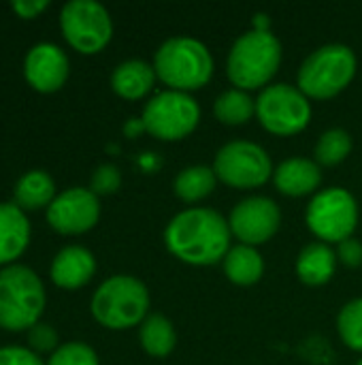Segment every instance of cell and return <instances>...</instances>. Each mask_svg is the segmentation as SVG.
Returning <instances> with one entry per match:
<instances>
[{
    "label": "cell",
    "mask_w": 362,
    "mask_h": 365,
    "mask_svg": "<svg viewBox=\"0 0 362 365\" xmlns=\"http://www.w3.org/2000/svg\"><path fill=\"white\" fill-rule=\"evenodd\" d=\"M356 73V56L348 45L331 43L316 49L299 68V90L312 98L339 94Z\"/></svg>",
    "instance_id": "obj_6"
},
{
    "label": "cell",
    "mask_w": 362,
    "mask_h": 365,
    "mask_svg": "<svg viewBox=\"0 0 362 365\" xmlns=\"http://www.w3.org/2000/svg\"><path fill=\"white\" fill-rule=\"evenodd\" d=\"M213 111L220 122L237 126V124H245L247 120H252V115L256 113V101L245 90L233 88L215 98Z\"/></svg>",
    "instance_id": "obj_24"
},
{
    "label": "cell",
    "mask_w": 362,
    "mask_h": 365,
    "mask_svg": "<svg viewBox=\"0 0 362 365\" xmlns=\"http://www.w3.org/2000/svg\"><path fill=\"white\" fill-rule=\"evenodd\" d=\"M0 365H45L34 351L21 346L0 349Z\"/></svg>",
    "instance_id": "obj_30"
},
{
    "label": "cell",
    "mask_w": 362,
    "mask_h": 365,
    "mask_svg": "<svg viewBox=\"0 0 362 365\" xmlns=\"http://www.w3.org/2000/svg\"><path fill=\"white\" fill-rule=\"evenodd\" d=\"M262 272H265V263L254 246L239 244L230 248L228 255L224 257V274L235 284L250 287L262 278Z\"/></svg>",
    "instance_id": "obj_21"
},
{
    "label": "cell",
    "mask_w": 362,
    "mask_h": 365,
    "mask_svg": "<svg viewBox=\"0 0 362 365\" xmlns=\"http://www.w3.org/2000/svg\"><path fill=\"white\" fill-rule=\"evenodd\" d=\"M282 62V45L271 30H247L228 53V77L239 90H256L271 81Z\"/></svg>",
    "instance_id": "obj_2"
},
{
    "label": "cell",
    "mask_w": 362,
    "mask_h": 365,
    "mask_svg": "<svg viewBox=\"0 0 362 365\" xmlns=\"http://www.w3.org/2000/svg\"><path fill=\"white\" fill-rule=\"evenodd\" d=\"M60 26L64 38L81 53L100 51L113 34L109 11L96 0H70L62 6Z\"/></svg>",
    "instance_id": "obj_9"
},
{
    "label": "cell",
    "mask_w": 362,
    "mask_h": 365,
    "mask_svg": "<svg viewBox=\"0 0 362 365\" xmlns=\"http://www.w3.org/2000/svg\"><path fill=\"white\" fill-rule=\"evenodd\" d=\"M215 182H218V175L213 169L203 167V165H194V167H186L179 171L173 188L181 201L194 203V201H201L207 195H211L215 188Z\"/></svg>",
    "instance_id": "obj_22"
},
{
    "label": "cell",
    "mask_w": 362,
    "mask_h": 365,
    "mask_svg": "<svg viewBox=\"0 0 362 365\" xmlns=\"http://www.w3.org/2000/svg\"><path fill=\"white\" fill-rule=\"evenodd\" d=\"M100 216L98 197L90 188H68L47 207V222L62 235L90 231Z\"/></svg>",
    "instance_id": "obj_12"
},
{
    "label": "cell",
    "mask_w": 362,
    "mask_h": 365,
    "mask_svg": "<svg viewBox=\"0 0 362 365\" xmlns=\"http://www.w3.org/2000/svg\"><path fill=\"white\" fill-rule=\"evenodd\" d=\"M201 120L198 103L179 90H166L156 94L143 109L141 122L147 133L158 139H181L190 135Z\"/></svg>",
    "instance_id": "obj_8"
},
{
    "label": "cell",
    "mask_w": 362,
    "mask_h": 365,
    "mask_svg": "<svg viewBox=\"0 0 362 365\" xmlns=\"http://www.w3.org/2000/svg\"><path fill=\"white\" fill-rule=\"evenodd\" d=\"M352 152V137L344 128H331L320 135L316 143V158L320 165H337Z\"/></svg>",
    "instance_id": "obj_25"
},
{
    "label": "cell",
    "mask_w": 362,
    "mask_h": 365,
    "mask_svg": "<svg viewBox=\"0 0 362 365\" xmlns=\"http://www.w3.org/2000/svg\"><path fill=\"white\" fill-rule=\"evenodd\" d=\"M282 222L280 207L267 197H250L239 201L230 212V233H235L245 246L265 244L275 235Z\"/></svg>",
    "instance_id": "obj_13"
},
{
    "label": "cell",
    "mask_w": 362,
    "mask_h": 365,
    "mask_svg": "<svg viewBox=\"0 0 362 365\" xmlns=\"http://www.w3.org/2000/svg\"><path fill=\"white\" fill-rule=\"evenodd\" d=\"M322 182L320 167L309 158H288L275 169V186L290 197H303L314 192Z\"/></svg>",
    "instance_id": "obj_17"
},
{
    "label": "cell",
    "mask_w": 362,
    "mask_h": 365,
    "mask_svg": "<svg viewBox=\"0 0 362 365\" xmlns=\"http://www.w3.org/2000/svg\"><path fill=\"white\" fill-rule=\"evenodd\" d=\"M339 259L348 265V267H358L362 263V244L358 240L350 237L344 240L339 244Z\"/></svg>",
    "instance_id": "obj_31"
},
{
    "label": "cell",
    "mask_w": 362,
    "mask_h": 365,
    "mask_svg": "<svg viewBox=\"0 0 362 365\" xmlns=\"http://www.w3.org/2000/svg\"><path fill=\"white\" fill-rule=\"evenodd\" d=\"M23 77L38 92H55L68 77V58L53 43H36L26 53Z\"/></svg>",
    "instance_id": "obj_14"
},
{
    "label": "cell",
    "mask_w": 362,
    "mask_h": 365,
    "mask_svg": "<svg viewBox=\"0 0 362 365\" xmlns=\"http://www.w3.org/2000/svg\"><path fill=\"white\" fill-rule=\"evenodd\" d=\"M141 346L151 357H166L175 349V329L162 314H151L141 323Z\"/></svg>",
    "instance_id": "obj_23"
},
{
    "label": "cell",
    "mask_w": 362,
    "mask_h": 365,
    "mask_svg": "<svg viewBox=\"0 0 362 365\" xmlns=\"http://www.w3.org/2000/svg\"><path fill=\"white\" fill-rule=\"evenodd\" d=\"M337 329L350 349L362 351V299H354L344 306L337 319Z\"/></svg>",
    "instance_id": "obj_26"
},
{
    "label": "cell",
    "mask_w": 362,
    "mask_h": 365,
    "mask_svg": "<svg viewBox=\"0 0 362 365\" xmlns=\"http://www.w3.org/2000/svg\"><path fill=\"white\" fill-rule=\"evenodd\" d=\"M356 365H362V359H361V361H358V364H356Z\"/></svg>",
    "instance_id": "obj_33"
},
{
    "label": "cell",
    "mask_w": 362,
    "mask_h": 365,
    "mask_svg": "<svg viewBox=\"0 0 362 365\" xmlns=\"http://www.w3.org/2000/svg\"><path fill=\"white\" fill-rule=\"evenodd\" d=\"M45 310L41 278L26 265L0 269V327L6 331H30Z\"/></svg>",
    "instance_id": "obj_3"
},
{
    "label": "cell",
    "mask_w": 362,
    "mask_h": 365,
    "mask_svg": "<svg viewBox=\"0 0 362 365\" xmlns=\"http://www.w3.org/2000/svg\"><path fill=\"white\" fill-rule=\"evenodd\" d=\"M337 269V257L324 242L307 244L297 259V274L309 287L326 284Z\"/></svg>",
    "instance_id": "obj_18"
},
{
    "label": "cell",
    "mask_w": 362,
    "mask_h": 365,
    "mask_svg": "<svg viewBox=\"0 0 362 365\" xmlns=\"http://www.w3.org/2000/svg\"><path fill=\"white\" fill-rule=\"evenodd\" d=\"M30 244V222L21 207L0 203V265H11Z\"/></svg>",
    "instance_id": "obj_16"
},
{
    "label": "cell",
    "mask_w": 362,
    "mask_h": 365,
    "mask_svg": "<svg viewBox=\"0 0 362 365\" xmlns=\"http://www.w3.org/2000/svg\"><path fill=\"white\" fill-rule=\"evenodd\" d=\"M28 342L34 351L45 353V351H53L58 344V334L51 325L47 323H36L30 331H28Z\"/></svg>",
    "instance_id": "obj_29"
},
{
    "label": "cell",
    "mask_w": 362,
    "mask_h": 365,
    "mask_svg": "<svg viewBox=\"0 0 362 365\" xmlns=\"http://www.w3.org/2000/svg\"><path fill=\"white\" fill-rule=\"evenodd\" d=\"M96 272L94 255L83 246L62 248L51 263V280L60 289H79L92 280Z\"/></svg>",
    "instance_id": "obj_15"
},
{
    "label": "cell",
    "mask_w": 362,
    "mask_h": 365,
    "mask_svg": "<svg viewBox=\"0 0 362 365\" xmlns=\"http://www.w3.org/2000/svg\"><path fill=\"white\" fill-rule=\"evenodd\" d=\"M256 115L260 124L273 135H297L312 118V105L307 96L288 83L267 86L256 101Z\"/></svg>",
    "instance_id": "obj_7"
},
{
    "label": "cell",
    "mask_w": 362,
    "mask_h": 365,
    "mask_svg": "<svg viewBox=\"0 0 362 365\" xmlns=\"http://www.w3.org/2000/svg\"><path fill=\"white\" fill-rule=\"evenodd\" d=\"M154 71L166 86H171V90L188 92L211 79L213 58L201 41L190 36H173L158 47Z\"/></svg>",
    "instance_id": "obj_4"
},
{
    "label": "cell",
    "mask_w": 362,
    "mask_h": 365,
    "mask_svg": "<svg viewBox=\"0 0 362 365\" xmlns=\"http://www.w3.org/2000/svg\"><path fill=\"white\" fill-rule=\"evenodd\" d=\"M47 365H98V357L83 342H66L53 351Z\"/></svg>",
    "instance_id": "obj_27"
},
{
    "label": "cell",
    "mask_w": 362,
    "mask_h": 365,
    "mask_svg": "<svg viewBox=\"0 0 362 365\" xmlns=\"http://www.w3.org/2000/svg\"><path fill=\"white\" fill-rule=\"evenodd\" d=\"M213 171L218 180L233 188H256L271 178L273 165L258 143L230 141L215 154Z\"/></svg>",
    "instance_id": "obj_11"
},
{
    "label": "cell",
    "mask_w": 362,
    "mask_h": 365,
    "mask_svg": "<svg viewBox=\"0 0 362 365\" xmlns=\"http://www.w3.org/2000/svg\"><path fill=\"white\" fill-rule=\"evenodd\" d=\"M149 293L132 276H113L105 280L92 297L94 319L109 329H130L145 321Z\"/></svg>",
    "instance_id": "obj_5"
},
{
    "label": "cell",
    "mask_w": 362,
    "mask_h": 365,
    "mask_svg": "<svg viewBox=\"0 0 362 365\" xmlns=\"http://www.w3.org/2000/svg\"><path fill=\"white\" fill-rule=\"evenodd\" d=\"M164 244L183 263L213 265L230 250V225L213 210L190 207L169 222Z\"/></svg>",
    "instance_id": "obj_1"
},
{
    "label": "cell",
    "mask_w": 362,
    "mask_h": 365,
    "mask_svg": "<svg viewBox=\"0 0 362 365\" xmlns=\"http://www.w3.org/2000/svg\"><path fill=\"white\" fill-rule=\"evenodd\" d=\"M154 79H156L154 66H149L143 60H126L115 66L111 75V86L122 98L137 101L151 90Z\"/></svg>",
    "instance_id": "obj_19"
},
{
    "label": "cell",
    "mask_w": 362,
    "mask_h": 365,
    "mask_svg": "<svg viewBox=\"0 0 362 365\" xmlns=\"http://www.w3.org/2000/svg\"><path fill=\"white\" fill-rule=\"evenodd\" d=\"M122 184V175L119 169L115 165H100L90 180V190L98 197V195H111L119 188Z\"/></svg>",
    "instance_id": "obj_28"
},
{
    "label": "cell",
    "mask_w": 362,
    "mask_h": 365,
    "mask_svg": "<svg viewBox=\"0 0 362 365\" xmlns=\"http://www.w3.org/2000/svg\"><path fill=\"white\" fill-rule=\"evenodd\" d=\"M53 195H55L53 180L49 173L41 169L28 171L15 184V205L21 210H41L45 205L49 207L51 201L55 199Z\"/></svg>",
    "instance_id": "obj_20"
},
{
    "label": "cell",
    "mask_w": 362,
    "mask_h": 365,
    "mask_svg": "<svg viewBox=\"0 0 362 365\" xmlns=\"http://www.w3.org/2000/svg\"><path fill=\"white\" fill-rule=\"evenodd\" d=\"M358 222V207L354 197L344 188H326L318 192L307 207L309 229L326 242L341 244L350 240Z\"/></svg>",
    "instance_id": "obj_10"
},
{
    "label": "cell",
    "mask_w": 362,
    "mask_h": 365,
    "mask_svg": "<svg viewBox=\"0 0 362 365\" xmlns=\"http://www.w3.org/2000/svg\"><path fill=\"white\" fill-rule=\"evenodd\" d=\"M47 0H15L13 2V11L19 15V17H23V19H32V17H36L41 11H45L47 9Z\"/></svg>",
    "instance_id": "obj_32"
}]
</instances>
